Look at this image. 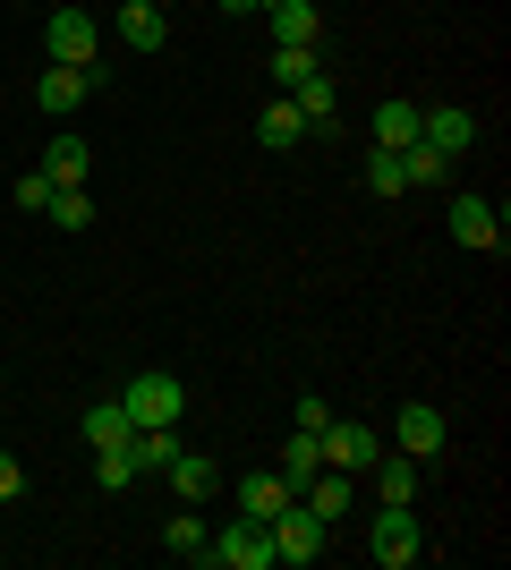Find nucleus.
<instances>
[{
	"mask_svg": "<svg viewBox=\"0 0 511 570\" xmlns=\"http://www.w3.org/2000/svg\"><path fill=\"white\" fill-rule=\"evenodd\" d=\"M324 69V51H307V43H273V86L291 95V86H307V77Z\"/></svg>",
	"mask_w": 511,
	"mask_h": 570,
	"instance_id": "nucleus-22",
	"label": "nucleus"
},
{
	"mask_svg": "<svg viewBox=\"0 0 511 570\" xmlns=\"http://www.w3.org/2000/svg\"><path fill=\"white\" fill-rule=\"evenodd\" d=\"M43 51L60 60V69H95V77H111V69H102V26L86 18V9H51Z\"/></svg>",
	"mask_w": 511,
	"mask_h": 570,
	"instance_id": "nucleus-3",
	"label": "nucleus"
},
{
	"mask_svg": "<svg viewBox=\"0 0 511 570\" xmlns=\"http://www.w3.org/2000/svg\"><path fill=\"white\" fill-rule=\"evenodd\" d=\"M366 476H375V502H417V485H426V460H410V452H375V460H366Z\"/></svg>",
	"mask_w": 511,
	"mask_h": 570,
	"instance_id": "nucleus-10",
	"label": "nucleus"
},
{
	"mask_svg": "<svg viewBox=\"0 0 511 570\" xmlns=\"http://www.w3.org/2000/svg\"><path fill=\"white\" fill-rule=\"evenodd\" d=\"M95 86H102V77H95V69H60V60H51V69H43V77H35V111H51V119H69V111H77V102L95 95Z\"/></svg>",
	"mask_w": 511,
	"mask_h": 570,
	"instance_id": "nucleus-9",
	"label": "nucleus"
},
{
	"mask_svg": "<svg viewBox=\"0 0 511 570\" xmlns=\"http://www.w3.org/2000/svg\"><path fill=\"white\" fill-rule=\"evenodd\" d=\"M205 562H222V570H273V537H265V520L230 511V520H222V537H205Z\"/></svg>",
	"mask_w": 511,
	"mask_h": 570,
	"instance_id": "nucleus-5",
	"label": "nucleus"
},
{
	"mask_svg": "<svg viewBox=\"0 0 511 570\" xmlns=\"http://www.w3.org/2000/svg\"><path fill=\"white\" fill-rule=\"evenodd\" d=\"M128 409L120 401H102V409H86V452H111V443H128Z\"/></svg>",
	"mask_w": 511,
	"mask_h": 570,
	"instance_id": "nucleus-23",
	"label": "nucleus"
},
{
	"mask_svg": "<svg viewBox=\"0 0 511 570\" xmlns=\"http://www.w3.org/2000/svg\"><path fill=\"white\" fill-rule=\"evenodd\" d=\"M324 417H333V401H316V392L291 409V426H307V434H324Z\"/></svg>",
	"mask_w": 511,
	"mask_h": 570,
	"instance_id": "nucleus-30",
	"label": "nucleus"
},
{
	"mask_svg": "<svg viewBox=\"0 0 511 570\" xmlns=\"http://www.w3.org/2000/svg\"><path fill=\"white\" fill-rule=\"evenodd\" d=\"M265 26H273V43H307V51H324L316 0H265Z\"/></svg>",
	"mask_w": 511,
	"mask_h": 570,
	"instance_id": "nucleus-11",
	"label": "nucleus"
},
{
	"mask_svg": "<svg viewBox=\"0 0 511 570\" xmlns=\"http://www.w3.org/2000/svg\"><path fill=\"white\" fill-rule=\"evenodd\" d=\"M43 214L60 222V230H86V222H95V205H86V188H60V196L43 205Z\"/></svg>",
	"mask_w": 511,
	"mask_h": 570,
	"instance_id": "nucleus-27",
	"label": "nucleus"
},
{
	"mask_svg": "<svg viewBox=\"0 0 511 570\" xmlns=\"http://www.w3.org/2000/svg\"><path fill=\"white\" fill-rule=\"evenodd\" d=\"M417 137L435 145V154H469V145H478V119H469L461 102H435V111H417Z\"/></svg>",
	"mask_w": 511,
	"mask_h": 570,
	"instance_id": "nucleus-12",
	"label": "nucleus"
},
{
	"mask_svg": "<svg viewBox=\"0 0 511 570\" xmlns=\"http://www.w3.org/2000/svg\"><path fill=\"white\" fill-rule=\"evenodd\" d=\"M452 238H461V247H478V256H503V205H494V196H452Z\"/></svg>",
	"mask_w": 511,
	"mask_h": 570,
	"instance_id": "nucleus-7",
	"label": "nucleus"
},
{
	"mask_svg": "<svg viewBox=\"0 0 511 570\" xmlns=\"http://www.w3.org/2000/svg\"><path fill=\"white\" fill-rule=\"evenodd\" d=\"M95 485H111V494H120V485H137V469H128L120 443H111V452H95Z\"/></svg>",
	"mask_w": 511,
	"mask_h": 570,
	"instance_id": "nucleus-29",
	"label": "nucleus"
},
{
	"mask_svg": "<svg viewBox=\"0 0 511 570\" xmlns=\"http://www.w3.org/2000/svg\"><path fill=\"white\" fill-rule=\"evenodd\" d=\"M316 469H324V443H316L307 426H291V452H282V476H291V494H298V485H307Z\"/></svg>",
	"mask_w": 511,
	"mask_h": 570,
	"instance_id": "nucleus-24",
	"label": "nucleus"
},
{
	"mask_svg": "<svg viewBox=\"0 0 511 570\" xmlns=\"http://www.w3.org/2000/svg\"><path fill=\"white\" fill-rule=\"evenodd\" d=\"M366 145H384V154H401V145H417V102H375V119H366Z\"/></svg>",
	"mask_w": 511,
	"mask_h": 570,
	"instance_id": "nucleus-14",
	"label": "nucleus"
},
{
	"mask_svg": "<svg viewBox=\"0 0 511 570\" xmlns=\"http://www.w3.org/2000/svg\"><path fill=\"white\" fill-rule=\"evenodd\" d=\"M170 485H179V502H196V511H205V502H214L222 494V469H214V460H205V452H179V460H170Z\"/></svg>",
	"mask_w": 511,
	"mask_h": 570,
	"instance_id": "nucleus-15",
	"label": "nucleus"
},
{
	"mask_svg": "<svg viewBox=\"0 0 511 570\" xmlns=\"http://www.w3.org/2000/svg\"><path fill=\"white\" fill-rule=\"evenodd\" d=\"M366 188H375V196H401V188H410V179H401V154L366 145Z\"/></svg>",
	"mask_w": 511,
	"mask_h": 570,
	"instance_id": "nucleus-26",
	"label": "nucleus"
},
{
	"mask_svg": "<svg viewBox=\"0 0 511 570\" xmlns=\"http://www.w3.org/2000/svg\"><path fill=\"white\" fill-rule=\"evenodd\" d=\"M120 43L128 51H163L170 43V18L154 9V0H120Z\"/></svg>",
	"mask_w": 511,
	"mask_h": 570,
	"instance_id": "nucleus-16",
	"label": "nucleus"
},
{
	"mask_svg": "<svg viewBox=\"0 0 511 570\" xmlns=\"http://www.w3.org/2000/svg\"><path fill=\"white\" fill-rule=\"evenodd\" d=\"M43 170H51V188H86V137H51Z\"/></svg>",
	"mask_w": 511,
	"mask_h": 570,
	"instance_id": "nucleus-21",
	"label": "nucleus"
},
{
	"mask_svg": "<svg viewBox=\"0 0 511 570\" xmlns=\"http://www.w3.org/2000/svg\"><path fill=\"white\" fill-rule=\"evenodd\" d=\"M366 553L384 570H410L417 553H426V528H417V502H384L375 511V528H366Z\"/></svg>",
	"mask_w": 511,
	"mask_h": 570,
	"instance_id": "nucleus-4",
	"label": "nucleus"
},
{
	"mask_svg": "<svg viewBox=\"0 0 511 570\" xmlns=\"http://www.w3.org/2000/svg\"><path fill=\"white\" fill-rule=\"evenodd\" d=\"M307 137V119H298V102L282 95V102H265V119H256V145H273V154H291V145Z\"/></svg>",
	"mask_w": 511,
	"mask_h": 570,
	"instance_id": "nucleus-20",
	"label": "nucleus"
},
{
	"mask_svg": "<svg viewBox=\"0 0 511 570\" xmlns=\"http://www.w3.org/2000/svg\"><path fill=\"white\" fill-rule=\"evenodd\" d=\"M18 494H26V476H18V460L0 452V502H18Z\"/></svg>",
	"mask_w": 511,
	"mask_h": 570,
	"instance_id": "nucleus-31",
	"label": "nucleus"
},
{
	"mask_svg": "<svg viewBox=\"0 0 511 570\" xmlns=\"http://www.w3.org/2000/svg\"><path fill=\"white\" fill-rule=\"evenodd\" d=\"M163 546L179 553V562H205V520H196V502H188V511H179V520L163 528Z\"/></svg>",
	"mask_w": 511,
	"mask_h": 570,
	"instance_id": "nucleus-25",
	"label": "nucleus"
},
{
	"mask_svg": "<svg viewBox=\"0 0 511 570\" xmlns=\"http://www.w3.org/2000/svg\"><path fill=\"white\" fill-rule=\"evenodd\" d=\"M452 434H443V409H426V401H410L401 417H392V452H410V460H435Z\"/></svg>",
	"mask_w": 511,
	"mask_h": 570,
	"instance_id": "nucleus-8",
	"label": "nucleus"
},
{
	"mask_svg": "<svg viewBox=\"0 0 511 570\" xmlns=\"http://www.w3.org/2000/svg\"><path fill=\"white\" fill-rule=\"evenodd\" d=\"M291 102H298V119H307V128H333V111H341V86H333V69H316L307 86H291Z\"/></svg>",
	"mask_w": 511,
	"mask_h": 570,
	"instance_id": "nucleus-18",
	"label": "nucleus"
},
{
	"mask_svg": "<svg viewBox=\"0 0 511 570\" xmlns=\"http://www.w3.org/2000/svg\"><path fill=\"white\" fill-rule=\"evenodd\" d=\"M316 443H324V469H341V476H366V460L384 452V434L366 426V417H341V409L324 417V434H316Z\"/></svg>",
	"mask_w": 511,
	"mask_h": 570,
	"instance_id": "nucleus-6",
	"label": "nucleus"
},
{
	"mask_svg": "<svg viewBox=\"0 0 511 570\" xmlns=\"http://www.w3.org/2000/svg\"><path fill=\"white\" fill-rule=\"evenodd\" d=\"M265 537H273V562H291V570H307V562H324V537H333V528L316 520V511H307V502H282V511H273L265 520Z\"/></svg>",
	"mask_w": 511,
	"mask_h": 570,
	"instance_id": "nucleus-2",
	"label": "nucleus"
},
{
	"mask_svg": "<svg viewBox=\"0 0 511 570\" xmlns=\"http://www.w3.org/2000/svg\"><path fill=\"white\" fill-rule=\"evenodd\" d=\"M51 196H60V188H51V170H43V163H35V170H18V205H26V214H43Z\"/></svg>",
	"mask_w": 511,
	"mask_h": 570,
	"instance_id": "nucleus-28",
	"label": "nucleus"
},
{
	"mask_svg": "<svg viewBox=\"0 0 511 570\" xmlns=\"http://www.w3.org/2000/svg\"><path fill=\"white\" fill-rule=\"evenodd\" d=\"M120 409H128V426H179L188 417V383L170 366H146V375L120 383Z\"/></svg>",
	"mask_w": 511,
	"mask_h": 570,
	"instance_id": "nucleus-1",
	"label": "nucleus"
},
{
	"mask_svg": "<svg viewBox=\"0 0 511 570\" xmlns=\"http://www.w3.org/2000/svg\"><path fill=\"white\" fill-rule=\"evenodd\" d=\"M282 502H291V476H282V469H265V476H239V511H247V520H273Z\"/></svg>",
	"mask_w": 511,
	"mask_h": 570,
	"instance_id": "nucleus-19",
	"label": "nucleus"
},
{
	"mask_svg": "<svg viewBox=\"0 0 511 570\" xmlns=\"http://www.w3.org/2000/svg\"><path fill=\"white\" fill-rule=\"evenodd\" d=\"M401 179H410V188H452V154H435V145L417 137V145H401Z\"/></svg>",
	"mask_w": 511,
	"mask_h": 570,
	"instance_id": "nucleus-17",
	"label": "nucleus"
},
{
	"mask_svg": "<svg viewBox=\"0 0 511 570\" xmlns=\"http://www.w3.org/2000/svg\"><path fill=\"white\" fill-rule=\"evenodd\" d=\"M298 502H307V511H316V520L333 528V520H350V502H358V476H341V469H316L307 485H298Z\"/></svg>",
	"mask_w": 511,
	"mask_h": 570,
	"instance_id": "nucleus-13",
	"label": "nucleus"
},
{
	"mask_svg": "<svg viewBox=\"0 0 511 570\" xmlns=\"http://www.w3.org/2000/svg\"><path fill=\"white\" fill-rule=\"evenodd\" d=\"M222 18H265V0H222Z\"/></svg>",
	"mask_w": 511,
	"mask_h": 570,
	"instance_id": "nucleus-32",
	"label": "nucleus"
}]
</instances>
